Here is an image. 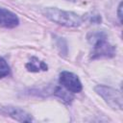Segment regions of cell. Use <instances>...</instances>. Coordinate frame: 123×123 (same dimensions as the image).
Returning <instances> with one entry per match:
<instances>
[{"label":"cell","instance_id":"cell-9","mask_svg":"<svg viewBox=\"0 0 123 123\" xmlns=\"http://www.w3.org/2000/svg\"><path fill=\"white\" fill-rule=\"evenodd\" d=\"M56 94H57L59 97H61L62 100L67 101V102H70V101H71V99H72V96H71V95H69V93H68V92H65L64 90L60 89V88H58V89H57Z\"/></svg>","mask_w":123,"mask_h":123},{"label":"cell","instance_id":"cell-4","mask_svg":"<svg viewBox=\"0 0 123 123\" xmlns=\"http://www.w3.org/2000/svg\"><path fill=\"white\" fill-rule=\"evenodd\" d=\"M59 81H60V84L64 88H66L68 91L73 93L80 92L83 88L82 83L79 80L78 76L69 71H62L60 74Z\"/></svg>","mask_w":123,"mask_h":123},{"label":"cell","instance_id":"cell-8","mask_svg":"<svg viewBox=\"0 0 123 123\" xmlns=\"http://www.w3.org/2000/svg\"><path fill=\"white\" fill-rule=\"evenodd\" d=\"M10 74V66L7 62L0 57V78H4Z\"/></svg>","mask_w":123,"mask_h":123},{"label":"cell","instance_id":"cell-3","mask_svg":"<svg viewBox=\"0 0 123 123\" xmlns=\"http://www.w3.org/2000/svg\"><path fill=\"white\" fill-rule=\"evenodd\" d=\"M95 91L100 96H102V98L106 101V103L110 105L112 109L122 110V96L118 90L111 86L99 85L95 86Z\"/></svg>","mask_w":123,"mask_h":123},{"label":"cell","instance_id":"cell-6","mask_svg":"<svg viewBox=\"0 0 123 123\" xmlns=\"http://www.w3.org/2000/svg\"><path fill=\"white\" fill-rule=\"evenodd\" d=\"M7 111V113L12 117L13 119L20 121V122H30L32 121V117L29 113H27L25 111L19 109V108H13V107H7L5 108Z\"/></svg>","mask_w":123,"mask_h":123},{"label":"cell","instance_id":"cell-7","mask_svg":"<svg viewBox=\"0 0 123 123\" xmlns=\"http://www.w3.org/2000/svg\"><path fill=\"white\" fill-rule=\"evenodd\" d=\"M26 68L29 70V71H31V72H38V71H40V70H43V71H45V70H47V64L44 62H41V61H39L37 58H36V57H33L32 59H31V61L28 62V63H26Z\"/></svg>","mask_w":123,"mask_h":123},{"label":"cell","instance_id":"cell-5","mask_svg":"<svg viewBox=\"0 0 123 123\" xmlns=\"http://www.w3.org/2000/svg\"><path fill=\"white\" fill-rule=\"evenodd\" d=\"M19 20L15 13L0 8V27L12 29L18 25Z\"/></svg>","mask_w":123,"mask_h":123},{"label":"cell","instance_id":"cell-2","mask_svg":"<svg viewBox=\"0 0 123 123\" xmlns=\"http://www.w3.org/2000/svg\"><path fill=\"white\" fill-rule=\"evenodd\" d=\"M88 40L93 46L91 53L92 59L111 58L114 56L115 48L107 41L105 34L101 32L92 33L90 34V36H88Z\"/></svg>","mask_w":123,"mask_h":123},{"label":"cell","instance_id":"cell-10","mask_svg":"<svg viewBox=\"0 0 123 123\" xmlns=\"http://www.w3.org/2000/svg\"><path fill=\"white\" fill-rule=\"evenodd\" d=\"M121 10H122V3L119 4L118 6V17H119V21L122 22V12H121Z\"/></svg>","mask_w":123,"mask_h":123},{"label":"cell","instance_id":"cell-1","mask_svg":"<svg viewBox=\"0 0 123 123\" xmlns=\"http://www.w3.org/2000/svg\"><path fill=\"white\" fill-rule=\"evenodd\" d=\"M43 12L51 21L65 27H79L82 24L81 16L72 12H66L57 8H47Z\"/></svg>","mask_w":123,"mask_h":123}]
</instances>
